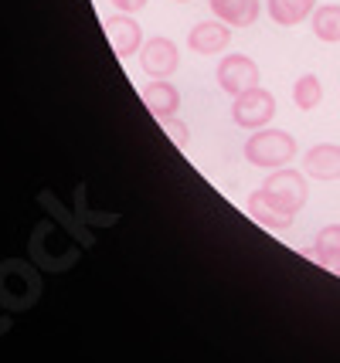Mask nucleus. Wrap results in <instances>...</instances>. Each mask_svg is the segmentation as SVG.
Wrapping results in <instances>:
<instances>
[{"label": "nucleus", "mask_w": 340, "mask_h": 363, "mask_svg": "<svg viewBox=\"0 0 340 363\" xmlns=\"http://www.w3.org/2000/svg\"><path fill=\"white\" fill-rule=\"evenodd\" d=\"M28 255L38 269L45 272H68L75 262H79V245H75V235L68 231L65 224H38L34 228L31 241H28Z\"/></svg>", "instance_id": "obj_1"}, {"label": "nucleus", "mask_w": 340, "mask_h": 363, "mask_svg": "<svg viewBox=\"0 0 340 363\" xmlns=\"http://www.w3.org/2000/svg\"><path fill=\"white\" fill-rule=\"evenodd\" d=\"M218 85H221L231 99L248 92V89L259 85V65L252 62L248 55H225L221 65H218Z\"/></svg>", "instance_id": "obj_6"}, {"label": "nucleus", "mask_w": 340, "mask_h": 363, "mask_svg": "<svg viewBox=\"0 0 340 363\" xmlns=\"http://www.w3.org/2000/svg\"><path fill=\"white\" fill-rule=\"evenodd\" d=\"M160 126H163V133L174 140V146H187L191 143V133H187V126H180L174 116H167V119H160Z\"/></svg>", "instance_id": "obj_18"}, {"label": "nucleus", "mask_w": 340, "mask_h": 363, "mask_svg": "<svg viewBox=\"0 0 340 363\" xmlns=\"http://www.w3.org/2000/svg\"><path fill=\"white\" fill-rule=\"evenodd\" d=\"M180 65V51L170 38H150L140 48V68L150 79H170Z\"/></svg>", "instance_id": "obj_7"}, {"label": "nucleus", "mask_w": 340, "mask_h": 363, "mask_svg": "<svg viewBox=\"0 0 340 363\" xmlns=\"http://www.w3.org/2000/svg\"><path fill=\"white\" fill-rule=\"evenodd\" d=\"M313 34L327 41V45H337L340 41V4H324V7H313L309 14Z\"/></svg>", "instance_id": "obj_15"}, {"label": "nucleus", "mask_w": 340, "mask_h": 363, "mask_svg": "<svg viewBox=\"0 0 340 363\" xmlns=\"http://www.w3.org/2000/svg\"><path fill=\"white\" fill-rule=\"evenodd\" d=\"M313 7H317V0H265V14L273 17L275 24H283V28L303 24L313 14Z\"/></svg>", "instance_id": "obj_14"}, {"label": "nucleus", "mask_w": 340, "mask_h": 363, "mask_svg": "<svg viewBox=\"0 0 340 363\" xmlns=\"http://www.w3.org/2000/svg\"><path fill=\"white\" fill-rule=\"evenodd\" d=\"M262 4L259 0H211V14L225 21L228 28H248L256 24Z\"/></svg>", "instance_id": "obj_12"}, {"label": "nucleus", "mask_w": 340, "mask_h": 363, "mask_svg": "<svg viewBox=\"0 0 340 363\" xmlns=\"http://www.w3.org/2000/svg\"><path fill=\"white\" fill-rule=\"evenodd\" d=\"M292 102H296V109L313 112L320 102H324V82L317 79L313 72L300 75V79H296V85H292Z\"/></svg>", "instance_id": "obj_16"}, {"label": "nucleus", "mask_w": 340, "mask_h": 363, "mask_svg": "<svg viewBox=\"0 0 340 363\" xmlns=\"http://www.w3.org/2000/svg\"><path fill=\"white\" fill-rule=\"evenodd\" d=\"M38 299H41V275L21 258L0 262V306L7 313H28Z\"/></svg>", "instance_id": "obj_2"}, {"label": "nucleus", "mask_w": 340, "mask_h": 363, "mask_svg": "<svg viewBox=\"0 0 340 363\" xmlns=\"http://www.w3.org/2000/svg\"><path fill=\"white\" fill-rule=\"evenodd\" d=\"M140 95H143L146 109L153 112L157 119L177 116V109H180V92L167 79H150L143 89H140Z\"/></svg>", "instance_id": "obj_10"}, {"label": "nucleus", "mask_w": 340, "mask_h": 363, "mask_svg": "<svg viewBox=\"0 0 340 363\" xmlns=\"http://www.w3.org/2000/svg\"><path fill=\"white\" fill-rule=\"evenodd\" d=\"M248 214H252V221H259L262 228H273V231H283L292 224V214H286L262 187L248 197Z\"/></svg>", "instance_id": "obj_13"}, {"label": "nucleus", "mask_w": 340, "mask_h": 363, "mask_svg": "<svg viewBox=\"0 0 340 363\" xmlns=\"http://www.w3.org/2000/svg\"><path fill=\"white\" fill-rule=\"evenodd\" d=\"M303 174H309L313 180H340V146L334 143H320L313 146L303 157Z\"/></svg>", "instance_id": "obj_11"}, {"label": "nucleus", "mask_w": 340, "mask_h": 363, "mask_svg": "<svg viewBox=\"0 0 340 363\" xmlns=\"http://www.w3.org/2000/svg\"><path fill=\"white\" fill-rule=\"evenodd\" d=\"M113 7L119 14H133V11H143L146 0H113Z\"/></svg>", "instance_id": "obj_20"}, {"label": "nucleus", "mask_w": 340, "mask_h": 363, "mask_svg": "<svg viewBox=\"0 0 340 363\" xmlns=\"http://www.w3.org/2000/svg\"><path fill=\"white\" fill-rule=\"evenodd\" d=\"M275 116V95L265 89H248V92L235 95L231 102V123L242 129H262L269 126V119Z\"/></svg>", "instance_id": "obj_5"}, {"label": "nucleus", "mask_w": 340, "mask_h": 363, "mask_svg": "<svg viewBox=\"0 0 340 363\" xmlns=\"http://www.w3.org/2000/svg\"><path fill=\"white\" fill-rule=\"evenodd\" d=\"M228 41H231V28H228L225 21H218V17L194 24L191 34H187V48L194 55H221L228 48Z\"/></svg>", "instance_id": "obj_9"}, {"label": "nucleus", "mask_w": 340, "mask_h": 363, "mask_svg": "<svg viewBox=\"0 0 340 363\" xmlns=\"http://www.w3.org/2000/svg\"><path fill=\"white\" fill-rule=\"evenodd\" d=\"M292 157H296V140H292L290 133H283V129L262 126L245 140V160H248L252 167L279 170V167L292 163Z\"/></svg>", "instance_id": "obj_3"}, {"label": "nucleus", "mask_w": 340, "mask_h": 363, "mask_svg": "<svg viewBox=\"0 0 340 363\" xmlns=\"http://www.w3.org/2000/svg\"><path fill=\"white\" fill-rule=\"evenodd\" d=\"M102 31L109 38V48L116 51V58H133L143 48V28L133 21V14H113L102 21Z\"/></svg>", "instance_id": "obj_8"}, {"label": "nucleus", "mask_w": 340, "mask_h": 363, "mask_svg": "<svg viewBox=\"0 0 340 363\" xmlns=\"http://www.w3.org/2000/svg\"><path fill=\"white\" fill-rule=\"evenodd\" d=\"M309 258H317L327 272H334V275L340 279V252H317V248H313V252H309Z\"/></svg>", "instance_id": "obj_19"}, {"label": "nucleus", "mask_w": 340, "mask_h": 363, "mask_svg": "<svg viewBox=\"0 0 340 363\" xmlns=\"http://www.w3.org/2000/svg\"><path fill=\"white\" fill-rule=\"evenodd\" d=\"M317 252H340V224H327L317 235Z\"/></svg>", "instance_id": "obj_17"}, {"label": "nucleus", "mask_w": 340, "mask_h": 363, "mask_svg": "<svg viewBox=\"0 0 340 363\" xmlns=\"http://www.w3.org/2000/svg\"><path fill=\"white\" fill-rule=\"evenodd\" d=\"M262 190H265L286 214H292V218H296V214L303 211V204H307V177L290 170V167H279L275 174L265 177Z\"/></svg>", "instance_id": "obj_4"}]
</instances>
